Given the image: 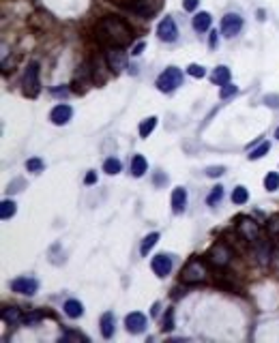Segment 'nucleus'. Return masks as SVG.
Masks as SVG:
<instances>
[{"instance_id":"1","label":"nucleus","mask_w":279,"mask_h":343,"mask_svg":"<svg viewBox=\"0 0 279 343\" xmlns=\"http://www.w3.org/2000/svg\"><path fill=\"white\" fill-rule=\"evenodd\" d=\"M99 34H101V39L108 41L109 45H118V47L131 43V37H133L131 28L116 15H106L101 19V24H99Z\"/></svg>"},{"instance_id":"2","label":"nucleus","mask_w":279,"mask_h":343,"mask_svg":"<svg viewBox=\"0 0 279 343\" xmlns=\"http://www.w3.org/2000/svg\"><path fill=\"white\" fill-rule=\"evenodd\" d=\"M206 279V268H204L200 257H191V260L185 264L181 272V281L183 283H200Z\"/></svg>"},{"instance_id":"3","label":"nucleus","mask_w":279,"mask_h":343,"mask_svg":"<svg viewBox=\"0 0 279 343\" xmlns=\"http://www.w3.org/2000/svg\"><path fill=\"white\" fill-rule=\"evenodd\" d=\"M183 84V71L176 67H168L161 75L157 77V88L161 92H172Z\"/></svg>"},{"instance_id":"4","label":"nucleus","mask_w":279,"mask_h":343,"mask_svg":"<svg viewBox=\"0 0 279 343\" xmlns=\"http://www.w3.org/2000/svg\"><path fill=\"white\" fill-rule=\"evenodd\" d=\"M127 7L140 17H153L161 9V0H131Z\"/></svg>"},{"instance_id":"5","label":"nucleus","mask_w":279,"mask_h":343,"mask_svg":"<svg viewBox=\"0 0 279 343\" xmlns=\"http://www.w3.org/2000/svg\"><path fill=\"white\" fill-rule=\"evenodd\" d=\"M39 88H41V84H39V64L31 62L26 67V73H24V94L37 97Z\"/></svg>"},{"instance_id":"6","label":"nucleus","mask_w":279,"mask_h":343,"mask_svg":"<svg viewBox=\"0 0 279 343\" xmlns=\"http://www.w3.org/2000/svg\"><path fill=\"white\" fill-rule=\"evenodd\" d=\"M106 62H108V69L114 73H121L124 67H127V54H124L123 47L118 45H112L106 52Z\"/></svg>"},{"instance_id":"7","label":"nucleus","mask_w":279,"mask_h":343,"mask_svg":"<svg viewBox=\"0 0 279 343\" xmlns=\"http://www.w3.org/2000/svg\"><path fill=\"white\" fill-rule=\"evenodd\" d=\"M208 262H211L213 266H217V268H221V266H226L228 262L232 260V251L228 249L223 242H217V245H213L211 247V251H208Z\"/></svg>"},{"instance_id":"8","label":"nucleus","mask_w":279,"mask_h":343,"mask_svg":"<svg viewBox=\"0 0 279 343\" xmlns=\"http://www.w3.org/2000/svg\"><path fill=\"white\" fill-rule=\"evenodd\" d=\"M241 30H243V17L238 15V13H226L221 19V34L232 39Z\"/></svg>"},{"instance_id":"9","label":"nucleus","mask_w":279,"mask_h":343,"mask_svg":"<svg viewBox=\"0 0 279 343\" xmlns=\"http://www.w3.org/2000/svg\"><path fill=\"white\" fill-rule=\"evenodd\" d=\"M157 34H159V39L166 41V43H172V41H176V39H178V28H176V24H174V19L170 15H166L161 22H159Z\"/></svg>"},{"instance_id":"10","label":"nucleus","mask_w":279,"mask_h":343,"mask_svg":"<svg viewBox=\"0 0 279 343\" xmlns=\"http://www.w3.org/2000/svg\"><path fill=\"white\" fill-rule=\"evenodd\" d=\"M11 290L17 292V294L32 296L34 292L39 290V283H37V279H32V277H17V279L11 281Z\"/></svg>"},{"instance_id":"11","label":"nucleus","mask_w":279,"mask_h":343,"mask_svg":"<svg viewBox=\"0 0 279 343\" xmlns=\"http://www.w3.org/2000/svg\"><path fill=\"white\" fill-rule=\"evenodd\" d=\"M238 234L245 238V240L253 242L258 238V234H260V227H258V223L253 219L243 217V219H238Z\"/></svg>"},{"instance_id":"12","label":"nucleus","mask_w":279,"mask_h":343,"mask_svg":"<svg viewBox=\"0 0 279 343\" xmlns=\"http://www.w3.org/2000/svg\"><path fill=\"white\" fill-rule=\"evenodd\" d=\"M151 268L157 277H168L172 272V257L166 255V253H159V255L153 257Z\"/></svg>"},{"instance_id":"13","label":"nucleus","mask_w":279,"mask_h":343,"mask_svg":"<svg viewBox=\"0 0 279 343\" xmlns=\"http://www.w3.org/2000/svg\"><path fill=\"white\" fill-rule=\"evenodd\" d=\"M124 326H127L129 332H133V335H140V332L146 328V315L140 311H133L129 313L127 317H124Z\"/></svg>"},{"instance_id":"14","label":"nucleus","mask_w":279,"mask_h":343,"mask_svg":"<svg viewBox=\"0 0 279 343\" xmlns=\"http://www.w3.org/2000/svg\"><path fill=\"white\" fill-rule=\"evenodd\" d=\"M73 116V109L71 105H67V103H61V105H56L49 112V120L54 122V125H67L69 120H71Z\"/></svg>"},{"instance_id":"15","label":"nucleus","mask_w":279,"mask_h":343,"mask_svg":"<svg viewBox=\"0 0 279 343\" xmlns=\"http://www.w3.org/2000/svg\"><path fill=\"white\" fill-rule=\"evenodd\" d=\"M185 206H187V191L183 187H176L172 191V210L176 215H181L185 210Z\"/></svg>"},{"instance_id":"16","label":"nucleus","mask_w":279,"mask_h":343,"mask_svg":"<svg viewBox=\"0 0 279 343\" xmlns=\"http://www.w3.org/2000/svg\"><path fill=\"white\" fill-rule=\"evenodd\" d=\"M211 13H206V11H200V13H196V17H193V30L196 32H206L208 30V26H211Z\"/></svg>"},{"instance_id":"17","label":"nucleus","mask_w":279,"mask_h":343,"mask_svg":"<svg viewBox=\"0 0 279 343\" xmlns=\"http://www.w3.org/2000/svg\"><path fill=\"white\" fill-rule=\"evenodd\" d=\"M99 326H101V335L103 339H109V337L114 335V313H103L101 315V322H99Z\"/></svg>"},{"instance_id":"18","label":"nucleus","mask_w":279,"mask_h":343,"mask_svg":"<svg viewBox=\"0 0 279 343\" xmlns=\"http://www.w3.org/2000/svg\"><path fill=\"white\" fill-rule=\"evenodd\" d=\"M213 84H217V86H226L228 82H230V69L228 67H217L215 71H213Z\"/></svg>"},{"instance_id":"19","label":"nucleus","mask_w":279,"mask_h":343,"mask_svg":"<svg viewBox=\"0 0 279 343\" xmlns=\"http://www.w3.org/2000/svg\"><path fill=\"white\" fill-rule=\"evenodd\" d=\"M64 313H67L71 320H76V317H79L84 313V305L79 300H73V298H71V300L64 302Z\"/></svg>"},{"instance_id":"20","label":"nucleus","mask_w":279,"mask_h":343,"mask_svg":"<svg viewBox=\"0 0 279 343\" xmlns=\"http://www.w3.org/2000/svg\"><path fill=\"white\" fill-rule=\"evenodd\" d=\"M148 170V163H146V159H144L142 155H136L133 157V161H131V174L136 178L140 176H144V172Z\"/></svg>"},{"instance_id":"21","label":"nucleus","mask_w":279,"mask_h":343,"mask_svg":"<svg viewBox=\"0 0 279 343\" xmlns=\"http://www.w3.org/2000/svg\"><path fill=\"white\" fill-rule=\"evenodd\" d=\"M19 309L17 307H4L2 309V320H4V324H11V326H16L17 322H19Z\"/></svg>"},{"instance_id":"22","label":"nucleus","mask_w":279,"mask_h":343,"mask_svg":"<svg viewBox=\"0 0 279 343\" xmlns=\"http://www.w3.org/2000/svg\"><path fill=\"white\" fill-rule=\"evenodd\" d=\"M155 127H157V118L155 116L142 120V122H140V137H148L153 131H155Z\"/></svg>"},{"instance_id":"23","label":"nucleus","mask_w":279,"mask_h":343,"mask_svg":"<svg viewBox=\"0 0 279 343\" xmlns=\"http://www.w3.org/2000/svg\"><path fill=\"white\" fill-rule=\"evenodd\" d=\"M157 240H159V234H157V232H153V234H148V236H146V238H144V240H142V247H140V253H142V255L146 257V255H148V251H151L153 247L157 245Z\"/></svg>"},{"instance_id":"24","label":"nucleus","mask_w":279,"mask_h":343,"mask_svg":"<svg viewBox=\"0 0 279 343\" xmlns=\"http://www.w3.org/2000/svg\"><path fill=\"white\" fill-rule=\"evenodd\" d=\"M121 161L118 159H114V157H109V159H106V163H103V172L106 174H109V176H114V174H118L121 172Z\"/></svg>"},{"instance_id":"25","label":"nucleus","mask_w":279,"mask_h":343,"mask_svg":"<svg viewBox=\"0 0 279 343\" xmlns=\"http://www.w3.org/2000/svg\"><path fill=\"white\" fill-rule=\"evenodd\" d=\"M264 189L266 191H277L279 189V174L277 172H268L264 178Z\"/></svg>"},{"instance_id":"26","label":"nucleus","mask_w":279,"mask_h":343,"mask_svg":"<svg viewBox=\"0 0 279 343\" xmlns=\"http://www.w3.org/2000/svg\"><path fill=\"white\" fill-rule=\"evenodd\" d=\"M16 210H17L16 204L9 202V200H4L2 204H0V217L2 219H11L13 215H16Z\"/></svg>"},{"instance_id":"27","label":"nucleus","mask_w":279,"mask_h":343,"mask_svg":"<svg viewBox=\"0 0 279 343\" xmlns=\"http://www.w3.org/2000/svg\"><path fill=\"white\" fill-rule=\"evenodd\" d=\"M247 200H249V193H247L245 187H236L232 191V202L234 204H245Z\"/></svg>"},{"instance_id":"28","label":"nucleus","mask_w":279,"mask_h":343,"mask_svg":"<svg viewBox=\"0 0 279 343\" xmlns=\"http://www.w3.org/2000/svg\"><path fill=\"white\" fill-rule=\"evenodd\" d=\"M253 242H256V247H258V249H256L258 251V257H260V262L264 264V262L268 260V255H271V249H268L266 242H260V238H256Z\"/></svg>"},{"instance_id":"29","label":"nucleus","mask_w":279,"mask_h":343,"mask_svg":"<svg viewBox=\"0 0 279 343\" xmlns=\"http://www.w3.org/2000/svg\"><path fill=\"white\" fill-rule=\"evenodd\" d=\"M221 197H223V187L217 185V187L211 191V195L206 197V204H208V206H217V204L221 202Z\"/></svg>"},{"instance_id":"30","label":"nucleus","mask_w":279,"mask_h":343,"mask_svg":"<svg viewBox=\"0 0 279 343\" xmlns=\"http://www.w3.org/2000/svg\"><path fill=\"white\" fill-rule=\"evenodd\" d=\"M268 150H271V144H268V142H262L260 146L256 148V150H251V155H249V159H251V161H258V159H262V157L266 155Z\"/></svg>"},{"instance_id":"31","label":"nucleus","mask_w":279,"mask_h":343,"mask_svg":"<svg viewBox=\"0 0 279 343\" xmlns=\"http://www.w3.org/2000/svg\"><path fill=\"white\" fill-rule=\"evenodd\" d=\"M41 317H43L41 311H31V313H26V315L22 317V322L26 326H34V324H39V322H41Z\"/></svg>"},{"instance_id":"32","label":"nucleus","mask_w":279,"mask_h":343,"mask_svg":"<svg viewBox=\"0 0 279 343\" xmlns=\"http://www.w3.org/2000/svg\"><path fill=\"white\" fill-rule=\"evenodd\" d=\"M187 73H189L191 77H204V75H206V69H204L202 64H189V67H187Z\"/></svg>"},{"instance_id":"33","label":"nucleus","mask_w":279,"mask_h":343,"mask_svg":"<svg viewBox=\"0 0 279 343\" xmlns=\"http://www.w3.org/2000/svg\"><path fill=\"white\" fill-rule=\"evenodd\" d=\"M236 92H238V88L234 86V84L228 82L226 86H221V92H219V97H221V99H230V97H234Z\"/></svg>"},{"instance_id":"34","label":"nucleus","mask_w":279,"mask_h":343,"mask_svg":"<svg viewBox=\"0 0 279 343\" xmlns=\"http://www.w3.org/2000/svg\"><path fill=\"white\" fill-rule=\"evenodd\" d=\"M26 170L28 172H41L43 170V161H41V159H37V157L28 159V161H26Z\"/></svg>"},{"instance_id":"35","label":"nucleus","mask_w":279,"mask_h":343,"mask_svg":"<svg viewBox=\"0 0 279 343\" xmlns=\"http://www.w3.org/2000/svg\"><path fill=\"white\" fill-rule=\"evenodd\" d=\"M174 328V309H168L163 315V330H172Z\"/></svg>"},{"instance_id":"36","label":"nucleus","mask_w":279,"mask_h":343,"mask_svg":"<svg viewBox=\"0 0 279 343\" xmlns=\"http://www.w3.org/2000/svg\"><path fill=\"white\" fill-rule=\"evenodd\" d=\"M266 227H268V232H271V234H279V212L268 219Z\"/></svg>"},{"instance_id":"37","label":"nucleus","mask_w":279,"mask_h":343,"mask_svg":"<svg viewBox=\"0 0 279 343\" xmlns=\"http://www.w3.org/2000/svg\"><path fill=\"white\" fill-rule=\"evenodd\" d=\"M223 172H226V167H223V165H211V167H206V176L208 178H217V176H221Z\"/></svg>"},{"instance_id":"38","label":"nucleus","mask_w":279,"mask_h":343,"mask_svg":"<svg viewBox=\"0 0 279 343\" xmlns=\"http://www.w3.org/2000/svg\"><path fill=\"white\" fill-rule=\"evenodd\" d=\"M264 103L271 107H279V94H266V97H264Z\"/></svg>"},{"instance_id":"39","label":"nucleus","mask_w":279,"mask_h":343,"mask_svg":"<svg viewBox=\"0 0 279 343\" xmlns=\"http://www.w3.org/2000/svg\"><path fill=\"white\" fill-rule=\"evenodd\" d=\"M198 4H200V0H183V9L185 11H196Z\"/></svg>"},{"instance_id":"40","label":"nucleus","mask_w":279,"mask_h":343,"mask_svg":"<svg viewBox=\"0 0 279 343\" xmlns=\"http://www.w3.org/2000/svg\"><path fill=\"white\" fill-rule=\"evenodd\" d=\"M69 339H78V341H88V337L79 335V332H67V335L62 337V341H69Z\"/></svg>"},{"instance_id":"41","label":"nucleus","mask_w":279,"mask_h":343,"mask_svg":"<svg viewBox=\"0 0 279 343\" xmlns=\"http://www.w3.org/2000/svg\"><path fill=\"white\" fill-rule=\"evenodd\" d=\"M217 43H219V39H217V30H215V32H211V39H208V47L215 49Z\"/></svg>"},{"instance_id":"42","label":"nucleus","mask_w":279,"mask_h":343,"mask_svg":"<svg viewBox=\"0 0 279 343\" xmlns=\"http://www.w3.org/2000/svg\"><path fill=\"white\" fill-rule=\"evenodd\" d=\"M84 182H86V185H94V182H97V174H94V172H88L86 178H84Z\"/></svg>"},{"instance_id":"43","label":"nucleus","mask_w":279,"mask_h":343,"mask_svg":"<svg viewBox=\"0 0 279 343\" xmlns=\"http://www.w3.org/2000/svg\"><path fill=\"white\" fill-rule=\"evenodd\" d=\"M22 185H24V180H22V178H17V180L13 182V185H9V191H13V193L22 191V189H17V187H22Z\"/></svg>"},{"instance_id":"44","label":"nucleus","mask_w":279,"mask_h":343,"mask_svg":"<svg viewBox=\"0 0 279 343\" xmlns=\"http://www.w3.org/2000/svg\"><path fill=\"white\" fill-rule=\"evenodd\" d=\"M142 49H144V43L140 41V43H136V45H133V56H140V54H142Z\"/></svg>"},{"instance_id":"45","label":"nucleus","mask_w":279,"mask_h":343,"mask_svg":"<svg viewBox=\"0 0 279 343\" xmlns=\"http://www.w3.org/2000/svg\"><path fill=\"white\" fill-rule=\"evenodd\" d=\"M52 92L58 94V97H61V94H62V97H67V94H69V88H54Z\"/></svg>"},{"instance_id":"46","label":"nucleus","mask_w":279,"mask_h":343,"mask_svg":"<svg viewBox=\"0 0 279 343\" xmlns=\"http://www.w3.org/2000/svg\"><path fill=\"white\" fill-rule=\"evenodd\" d=\"M166 180H168V178L161 176V174H157V176H155V182H157V185H161V182H166Z\"/></svg>"},{"instance_id":"47","label":"nucleus","mask_w":279,"mask_h":343,"mask_svg":"<svg viewBox=\"0 0 279 343\" xmlns=\"http://www.w3.org/2000/svg\"><path fill=\"white\" fill-rule=\"evenodd\" d=\"M153 315H157V313H159V302H155V305H153Z\"/></svg>"},{"instance_id":"48","label":"nucleus","mask_w":279,"mask_h":343,"mask_svg":"<svg viewBox=\"0 0 279 343\" xmlns=\"http://www.w3.org/2000/svg\"><path fill=\"white\" fill-rule=\"evenodd\" d=\"M275 137H277V140H279V127H277V131H275Z\"/></svg>"}]
</instances>
